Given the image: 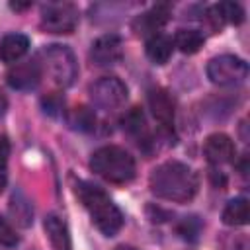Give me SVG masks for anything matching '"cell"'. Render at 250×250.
<instances>
[{"mask_svg":"<svg viewBox=\"0 0 250 250\" xmlns=\"http://www.w3.org/2000/svg\"><path fill=\"white\" fill-rule=\"evenodd\" d=\"M29 49V39L23 33H10L0 41V59L4 62H14L21 59Z\"/></svg>","mask_w":250,"mask_h":250,"instance_id":"obj_14","label":"cell"},{"mask_svg":"<svg viewBox=\"0 0 250 250\" xmlns=\"http://www.w3.org/2000/svg\"><path fill=\"white\" fill-rule=\"evenodd\" d=\"M90 98L98 107L115 109L127 100V86L115 76H104L90 86Z\"/></svg>","mask_w":250,"mask_h":250,"instance_id":"obj_7","label":"cell"},{"mask_svg":"<svg viewBox=\"0 0 250 250\" xmlns=\"http://www.w3.org/2000/svg\"><path fill=\"white\" fill-rule=\"evenodd\" d=\"M174 51V43L168 35L164 33H154L148 37L146 41V57L154 62V64H164L168 62V59L172 57Z\"/></svg>","mask_w":250,"mask_h":250,"instance_id":"obj_15","label":"cell"},{"mask_svg":"<svg viewBox=\"0 0 250 250\" xmlns=\"http://www.w3.org/2000/svg\"><path fill=\"white\" fill-rule=\"evenodd\" d=\"M150 191L166 201L174 203H188L197 193V176L195 172L178 160H168L156 166L148 178Z\"/></svg>","mask_w":250,"mask_h":250,"instance_id":"obj_1","label":"cell"},{"mask_svg":"<svg viewBox=\"0 0 250 250\" xmlns=\"http://www.w3.org/2000/svg\"><path fill=\"white\" fill-rule=\"evenodd\" d=\"M207 76L219 86H236L248 76V64L234 55H219L209 61Z\"/></svg>","mask_w":250,"mask_h":250,"instance_id":"obj_5","label":"cell"},{"mask_svg":"<svg viewBox=\"0 0 250 250\" xmlns=\"http://www.w3.org/2000/svg\"><path fill=\"white\" fill-rule=\"evenodd\" d=\"M213 10L219 16L221 23H225V21H229V23H240L244 20V10L236 2H221V4L213 6Z\"/></svg>","mask_w":250,"mask_h":250,"instance_id":"obj_20","label":"cell"},{"mask_svg":"<svg viewBox=\"0 0 250 250\" xmlns=\"http://www.w3.org/2000/svg\"><path fill=\"white\" fill-rule=\"evenodd\" d=\"M45 232H47V236L51 240L53 250H72L68 229H66L64 221L59 219L57 215H49L45 219Z\"/></svg>","mask_w":250,"mask_h":250,"instance_id":"obj_13","label":"cell"},{"mask_svg":"<svg viewBox=\"0 0 250 250\" xmlns=\"http://www.w3.org/2000/svg\"><path fill=\"white\" fill-rule=\"evenodd\" d=\"M168 18H170V8L166 6V4H158V6H154L150 12H146V14H143V16H139L137 20H135V23H133V29L141 35H146V33H156V29H160L166 21H168Z\"/></svg>","mask_w":250,"mask_h":250,"instance_id":"obj_12","label":"cell"},{"mask_svg":"<svg viewBox=\"0 0 250 250\" xmlns=\"http://www.w3.org/2000/svg\"><path fill=\"white\" fill-rule=\"evenodd\" d=\"M78 23V10L68 2H51L41 10V27L47 33H72Z\"/></svg>","mask_w":250,"mask_h":250,"instance_id":"obj_6","label":"cell"},{"mask_svg":"<svg viewBox=\"0 0 250 250\" xmlns=\"http://www.w3.org/2000/svg\"><path fill=\"white\" fill-rule=\"evenodd\" d=\"M148 107L160 125L172 127V123H174V100L164 88H154L148 92Z\"/></svg>","mask_w":250,"mask_h":250,"instance_id":"obj_11","label":"cell"},{"mask_svg":"<svg viewBox=\"0 0 250 250\" xmlns=\"http://www.w3.org/2000/svg\"><path fill=\"white\" fill-rule=\"evenodd\" d=\"M90 168L109 184H127L135 178V158L121 146L107 145L98 148L90 158Z\"/></svg>","mask_w":250,"mask_h":250,"instance_id":"obj_3","label":"cell"},{"mask_svg":"<svg viewBox=\"0 0 250 250\" xmlns=\"http://www.w3.org/2000/svg\"><path fill=\"white\" fill-rule=\"evenodd\" d=\"M123 57V41L119 35L115 33H105L102 37H98L92 43L90 49V59L94 64L98 66H111L117 64Z\"/></svg>","mask_w":250,"mask_h":250,"instance_id":"obj_8","label":"cell"},{"mask_svg":"<svg viewBox=\"0 0 250 250\" xmlns=\"http://www.w3.org/2000/svg\"><path fill=\"white\" fill-rule=\"evenodd\" d=\"M10 215H12L14 223L20 225V227H23V229L33 223V207H31L29 199L20 189H16L12 193V199H10Z\"/></svg>","mask_w":250,"mask_h":250,"instance_id":"obj_16","label":"cell"},{"mask_svg":"<svg viewBox=\"0 0 250 250\" xmlns=\"http://www.w3.org/2000/svg\"><path fill=\"white\" fill-rule=\"evenodd\" d=\"M248 219H250V207H248V201L244 197L230 199L227 203V207L223 209V223L225 225L242 227L248 223Z\"/></svg>","mask_w":250,"mask_h":250,"instance_id":"obj_17","label":"cell"},{"mask_svg":"<svg viewBox=\"0 0 250 250\" xmlns=\"http://www.w3.org/2000/svg\"><path fill=\"white\" fill-rule=\"evenodd\" d=\"M18 242H20V238H18L16 230L0 217V246H4V248H14Z\"/></svg>","mask_w":250,"mask_h":250,"instance_id":"obj_24","label":"cell"},{"mask_svg":"<svg viewBox=\"0 0 250 250\" xmlns=\"http://www.w3.org/2000/svg\"><path fill=\"white\" fill-rule=\"evenodd\" d=\"M8 156H10V141L6 135H0V193L8 184Z\"/></svg>","mask_w":250,"mask_h":250,"instance_id":"obj_22","label":"cell"},{"mask_svg":"<svg viewBox=\"0 0 250 250\" xmlns=\"http://www.w3.org/2000/svg\"><path fill=\"white\" fill-rule=\"evenodd\" d=\"M6 78H8V84L16 90H31L41 80V64L37 61L16 62L8 70Z\"/></svg>","mask_w":250,"mask_h":250,"instance_id":"obj_9","label":"cell"},{"mask_svg":"<svg viewBox=\"0 0 250 250\" xmlns=\"http://www.w3.org/2000/svg\"><path fill=\"white\" fill-rule=\"evenodd\" d=\"M203 154L211 164H227L234 158L236 148L229 135L225 133H213L207 137L203 145Z\"/></svg>","mask_w":250,"mask_h":250,"instance_id":"obj_10","label":"cell"},{"mask_svg":"<svg viewBox=\"0 0 250 250\" xmlns=\"http://www.w3.org/2000/svg\"><path fill=\"white\" fill-rule=\"evenodd\" d=\"M182 53L193 55L203 47V35L197 29H180L172 41Z\"/></svg>","mask_w":250,"mask_h":250,"instance_id":"obj_18","label":"cell"},{"mask_svg":"<svg viewBox=\"0 0 250 250\" xmlns=\"http://www.w3.org/2000/svg\"><path fill=\"white\" fill-rule=\"evenodd\" d=\"M41 57H43V66L47 74L57 86L66 88L78 76V64L74 59V53L66 45H49L43 49Z\"/></svg>","mask_w":250,"mask_h":250,"instance_id":"obj_4","label":"cell"},{"mask_svg":"<svg viewBox=\"0 0 250 250\" xmlns=\"http://www.w3.org/2000/svg\"><path fill=\"white\" fill-rule=\"evenodd\" d=\"M113 250H137V248H133V246H127V244H121V246H117V248H113Z\"/></svg>","mask_w":250,"mask_h":250,"instance_id":"obj_26","label":"cell"},{"mask_svg":"<svg viewBox=\"0 0 250 250\" xmlns=\"http://www.w3.org/2000/svg\"><path fill=\"white\" fill-rule=\"evenodd\" d=\"M76 195L90 213V219L100 232H104L105 236H113L115 232H119V229L123 227V215L102 188L90 182H78Z\"/></svg>","mask_w":250,"mask_h":250,"instance_id":"obj_2","label":"cell"},{"mask_svg":"<svg viewBox=\"0 0 250 250\" xmlns=\"http://www.w3.org/2000/svg\"><path fill=\"white\" fill-rule=\"evenodd\" d=\"M68 123L74 127V129H80V131H92L96 127V115L92 109L80 105V107H74L68 115Z\"/></svg>","mask_w":250,"mask_h":250,"instance_id":"obj_19","label":"cell"},{"mask_svg":"<svg viewBox=\"0 0 250 250\" xmlns=\"http://www.w3.org/2000/svg\"><path fill=\"white\" fill-rule=\"evenodd\" d=\"M6 109H8V100H6V96H4V92L0 90V117L6 113Z\"/></svg>","mask_w":250,"mask_h":250,"instance_id":"obj_25","label":"cell"},{"mask_svg":"<svg viewBox=\"0 0 250 250\" xmlns=\"http://www.w3.org/2000/svg\"><path fill=\"white\" fill-rule=\"evenodd\" d=\"M121 123H123V129L127 133L135 135V137H141L146 131V127H145L146 125L145 123V115H143V111L139 107H133L129 113H125V117L121 119Z\"/></svg>","mask_w":250,"mask_h":250,"instance_id":"obj_21","label":"cell"},{"mask_svg":"<svg viewBox=\"0 0 250 250\" xmlns=\"http://www.w3.org/2000/svg\"><path fill=\"white\" fill-rule=\"evenodd\" d=\"M201 230V223L197 217H186L180 225H178V232L182 234V238L186 240H195L197 234Z\"/></svg>","mask_w":250,"mask_h":250,"instance_id":"obj_23","label":"cell"}]
</instances>
